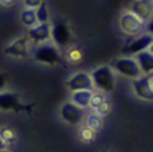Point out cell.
<instances>
[{"label":"cell","mask_w":153,"mask_h":152,"mask_svg":"<svg viewBox=\"0 0 153 152\" xmlns=\"http://www.w3.org/2000/svg\"><path fill=\"white\" fill-rule=\"evenodd\" d=\"M90 76L92 84H94V88L101 91H113L114 88H115V83H117L115 75H114L113 69L108 66V65L95 69Z\"/></svg>","instance_id":"1"},{"label":"cell","mask_w":153,"mask_h":152,"mask_svg":"<svg viewBox=\"0 0 153 152\" xmlns=\"http://www.w3.org/2000/svg\"><path fill=\"white\" fill-rule=\"evenodd\" d=\"M51 37L56 46L65 48L72 42V32L67 22L62 18H56L51 25Z\"/></svg>","instance_id":"2"},{"label":"cell","mask_w":153,"mask_h":152,"mask_svg":"<svg viewBox=\"0 0 153 152\" xmlns=\"http://www.w3.org/2000/svg\"><path fill=\"white\" fill-rule=\"evenodd\" d=\"M111 69L118 71L120 75L123 76H127L129 79H138L142 75V71L137 63L135 58L133 57H119V58H115L111 63Z\"/></svg>","instance_id":"3"},{"label":"cell","mask_w":153,"mask_h":152,"mask_svg":"<svg viewBox=\"0 0 153 152\" xmlns=\"http://www.w3.org/2000/svg\"><path fill=\"white\" fill-rule=\"evenodd\" d=\"M36 61L41 62L43 65H50V66H54L62 62L61 55L56 47L51 43H43V45L38 46L33 53Z\"/></svg>","instance_id":"4"},{"label":"cell","mask_w":153,"mask_h":152,"mask_svg":"<svg viewBox=\"0 0 153 152\" xmlns=\"http://www.w3.org/2000/svg\"><path fill=\"white\" fill-rule=\"evenodd\" d=\"M119 27L123 33L128 36H137L144 29L146 22L139 19L137 15H134L132 12L128 10V12H124L120 15Z\"/></svg>","instance_id":"5"},{"label":"cell","mask_w":153,"mask_h":152,"mask_svg":"<svg viewBox=\"0 0 153 152\" xmlns=\"http://www.w3.org/2000/svg\"><path fill=\"white\" fill-rule=\"evenodd\" d=\"M152 45V36L149 33L142 34L134 39L127 42L122 48V53H124L127 57H132L133 55H137L142 51L148 50Z\"/></svg>","instance_id":"6"},{"label":"cell","mask_w":153,"mask_h":152,"mask_svg":"<svg viewBox=\"0 0 153 152\" xmlns=\"http://www.w3.org/2000/svg\"><path fill=\"white\" fill-rule=\"evenodd\" d=\"M4 53L9 57L25 58L30 53V42L28 37H19L5 47Z\"/></svg>","instance_id":"7"},{"label":"cell","mask_w":153,"mask_h":152,"mask_svg":"<svg viewBox=\"0 0 153 152\" xmlns=\"http://www.w3.org/2000/svg\"><path fill=\"white\" fill-rule=\"evenodd\" d=\"M152 74L149 75H142L140 77L135 79L133 81V88L135 95L140 99L151 101L153 99V91H152Z\"/></svg>","instance_id":"8"},{"label":"cell","mask_w":153,"mask_h":152,"mask_svg":"<svg viewBox=\"0 0 153 152\" xmlns=\"http://www.w3.org/2000/svg\"><path fill=\"white\" fill-rule=\"evenodd\" d=\"M61 118L66 123L71 124V126H76L79 124L84 118V109L74 104L72 101H67L61 107Z\"/></svg>","instance_id":"9"},{"label":"cell","mask_w":153,"mask_h":152,"mask_svg":"<svg viewBox=\"0 0 153 152\" xmlns=\"http://www.w3.org/2000/svg\"><path fill=\"white\" fill-rule=\"evenodd\" d=\"M66 85L71 91H80V90L94 91V84H92L91 76L86 72H77L72 75L67 80Z\"/></svg>","instance_id":"10"},{"label":"cell","mask_w":153,"mask_h":152,"mask_svg":"<svg viewBox=\"0 0 153 152\" xmlns=\"http://www.w3.org/2000/svg\"><path fill=\"white\" fill-rule=\"evenodd\" d=\"M28 38L34 43H43L51 39V25L48 23L36 24L28 31Z\"/></svg>","instance_id":"11"},{"label":"cell","mask_w":153,"mask_h":152,"mask_svg":"<svg viewBox=\"0 0 153 152\" xmlns=\"http://www.w3.org/2000/svg\"><path fill=\"white\" fill-rule=\"evenodd\" d=\"M129 12H132L143 22H149L152 17V1L151 0H135Z\"/></svg>","instance_id":"12"},{"label":"cell","mask_w":153,"mask_h":152,"mask_svg":"<svg viewBox=\"0 0 153 152\" xmlns=\"http://www.w3.org/2000/svg\"><path fill=\"white\" fill-rule=\"evenodd\" d=\"M22 108L19 96L14 93H0V109L4 110H19Z\"/></svg>","instance_id":"13"},{"label":"cell","mask_w":153,"mask_h":152,"mask_svg":"<svg viewBox=\"0 0 153 152\" xmlns=\"http://www.w3.org/2000/svg\"><path fill=\"white\" fill-rule=\"evenodd\" d=\"M135 61L138 63L143 75H149L153 71V56L149 51H142L135 55Z\"/></svg>","instance_id":"14"},{"label":"cell","mask_w":153,"mask_h":152,"mask_svg":"<svg viewBox=\"0 0 153 152\" xmlns=\"http://www.w3.org/2000/svg\"><path fill=\"white\" fill-rule=\"evenodd\" d=\"M94 91L90 90H80V91H74L72 95H71V100H72L74 104H76L80 108H87L90 105V99L91 95Z\"/></svg>","instance_id":"15"},{"label":"cell","mask_w":153,"mask_h":152,"mask_svg":"<svg viewBox=\"0 0 153 152\" xmlns=\"http://www.w3.org/2000/svg\"><path fill=\"white\" fill-rule=\"evenodd\" d=\"M20 20L25 27H33L37 23V18H36V10H32V9H25L20 13Z\"/></svg>","instance_id":"16"},{"label":"cell","mask_w":153,"mask_h":152,"mask_svg":"<svg viewBox=\"0 0 153 152\" xmlns=\"http://www.w3.org/2000/svg\"><path fill=\"white\" fill-rule=\"evenodd\" d=\"M36 18H37V23L38 24H43V23H48L50 15H48V10H47V5L45 1H42V4L36 9Z\"/></svg>","instance_id":"17"},{"label":"cell","mask_w":153,"mask_h":152,"mask_svg":"<svg viewBox=\"0 0 153 152\" xmlns=\"http://www.w3.org/2000/svg\"><path fill=\"white\" fill-rule=\"evenodd\" d=\"M87 128H90L91 131H94L95 133L99 132L101 127H102V122H101V118L97 117L96 114H94V115H89L86 119V126Z\"/></svg>","instance_id":"18"},{"label":"cell","mask_w":153,"mask_h":152,"mask_svg":"<svg viewBox=\"0 0 153 152\" xmlns=\"http://www.w3.org/2000/svg\"><path fill=\"white\" fill-rule=\"evenodd\" d=\"M0 141L5 145H9L15 141V133L10 128H0Z\"/></svg>","instance_id":"19"},{"label":"cell","mask_w":153,"mask_h":152,"mask_svg":"<svg viewBox=\"0 0 153 152\" xmlns=\"http://www.w3.org/2000/svg\"><path fill=\"white\" fill-rule=\"evenodd\" d=\"M67 60L68 62H72V63L80 62L82 60V50H80V48H71L67 52Z\"/></svg>","instance_id":"20"},{"label":"cell","mask_w":153,"mask_h":152,"mask_svg":"<svg viewBox=\"0 0 153 152\" xmlns=\"http://www.w3.org/2000/svg\"><path fill=\"white\" fill-rule=\"evenodd\" d=\"M80 138H81V141H84V142L89 143V142H91V141H94V138H95V132L91 131L90 128L84 127V128L80 129Z\"/></svg>","instance_id":"21"},{"label":"cell","mask_w":153,"mask_h":152,"mask_svg":"<svg viewBox=\"0 0 153 152\" xmlns=\"http://www.w3.org/2000/svg\"><path fill=\"white\" fill-rule=\"evenodd\" d=\"M105 100H106V98L102 93H92L91 99H90V105H91V108L95 109L96 107H99L101 103H104Z\"/></svg>","instance_id":"22"},{"label":"cell","mask_w":153,"mask_h":152,"mask_svg":"<svg viewBox=\"0 0 153 152\" xmlns=\"http://www.w3.org/2000/svg\"><path fill=\"white\" fill-rule=\"evenodd\" d=\"M109 112H110V104H109L108 100H105L104 103H101L99 107L95 108V114H96L97 117H100V118L101 117H105Z\"/></svg>","instance_id":"23"},{"label":"cell","mask_w":153,"mask_h":152,"mask_svg":"<svg viewBox=\"0 0 153 152\" xmlns=\"http://www.w3.org/2000/svg\"><path fill=\"white\" fill-rule=\"evenodd\" d=\"M42 1L43 0H23L24 7L27 9H32V10H36L42 4Z\"/></svg>","instance_id":"24"},{"label":"cell","mask_w":153,"mask_h":152,"mask_svg":"<svg viewBox=\"0 0 153 152\" xmlns=\"http://www.w3.org/2000/svg\"><path fill=\"white\" fill-rule=\"evenodd\" d=\"M7 84H8V76L3 72H0V90H3Z\"/></svg>","instance_id":"25"},{"label":"cell","mask_w":153,"mask_h":152,"mask_svg":"<svg viewBox=\"0 0 153 152\" xmlns=\"http://www.w3.org/2000/svg\"><path fill=\"white\" fill-rule=\"evenodd\" d=\"M15 3H17V0H0V5H3L5 8L13 7V5H15Z\"/></svg>","instance_id":"26"},{"label":"cell","mask_w":153,"mask_h":152,"mask_svg":"<svg viewBox=\"0 0 153 152\" xmlns=\"http://www.w3.org/2000/svg\"><path fill=\"white\" fill-rule=\"evenodd\" d=\"M5 146H7V145H5L4 142H1V141H0V151L4 150V148H5Z\"/></svg>","instance_id":"27"},{"label":"cell","mask_w":153,"mask_h":152,"mask_svg":"<svg viewBox=\"0 0 153 152\" xmlns=\"http://www.w3.org/2000/svg\"><path fill=\"white\" fill-rule=\"evenodd\" d=\"M0 152H10V151H8L7 148H4V150H1V151H0Z\"/></svg>","instance_id":"28"}]
</instances>
